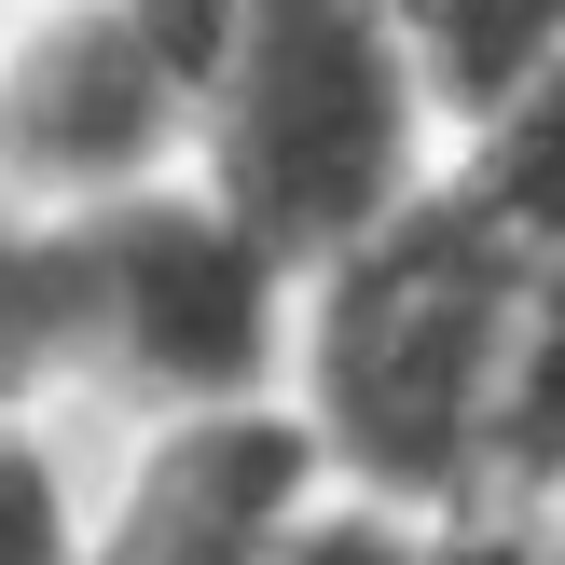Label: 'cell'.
<instances>
[{
    "mask_svg": "<svg viewBox=\"0 0 565 565\" xmlns=\"http://www.w3.org/2000/svg\"><path fill=\"white\" fill-rule=\"evenodd\" d=\"M0 14H42V0H0Z\"/></svg>",
    "mask_w": 565,
    "mask_h": 565,
    "instance_id": "11",
    "label": "cell"
},
{
    "mask_svg": "<svg viewBox=\"0 0 565 565\" xmlns=\"http://www.w3.org/2000/svg\"><path fill=\"white\" fill-rule=\"evenodd\" d=\"M401 14H414V42H428L441 110H456V152L497 110H524L539 83H565V0H401Z\"/></svg>",
    "mask_w": 565,
    "mask_h": 565,
    "instance_id": "7",
    "label": "cell"
},
{
    "mask_svg": "<svg viewBox=\"0 0 565 565\" xmlns=\"http://www.w3.org/2000/svg\"><path fill=\"white\" fill-rule=\"evenodd\" d=\"M235 14L248 0H42V14H0V193L97 221L125 193L193 180Z\"/></svg>",
    "mask_w": 565,
    "mask_h": 565,
    "instance_id": "4",
    "label": "cell"
},
{
    "mask_svg": "<svg viewBox=\"0 0 565 565\" xmlns=\"http://www.w3.org/2000/svg\"><path fill=\"white\" fill-rule=\"evenodd\" d=\"M125 441L97 401L0 414V565H110L125 552Z\"/></svg>",
    "mask_w": 565,
    "mask_h": 565,
    "instance_id": "5",
    "label": "cell"
},
{
    "mask_svg": "<svg viewBox=\"0 0 565 565\" xmlns=\"http://www.w3.org/2000/svg\"><path fill=\"white\" fill-rule=\"evenodd\" d=\"M428 565H552L524 511H469V524H428Z\"/></svg>",
    "mask_w": 565,
    "mask_h": 565,
    "instance_id": "10",
    "label": "cell"
},
{
    "mask_svg": "<svg viewBox=\"0 0 565 565\" xmlns=\"http://www.w3.org/2000/svg\"><path fill=\"white\" fill-rule=\"evenodd\" d=\"M193 180L248 235H276L303 276H331L373 235H401L456 180V110L428 83L414 14L401 0H248L235 55L207 83Z\"/></svg>",
    "mask_w": 565,
    "mask_h": 565,
    "instance_id": "2",
    "label": "cell"
},
{
    "mask_svg": "<svg viewBox=\"0 0 565 565\" xmlns=\"http://www.w3.org/2000/svg\"><path fill=\"white\" fill-rule=\"evenodd\" d=\"M524 290H539V263L469 207V180H441L401 235L331 263L303 290V359H290V414L331 483L401 524L497 511Z\"/></svg>",
    "mask_w": 565,
    "mask_h": 565,
    "instance_id": "1",
    "label": "cell"
},
{
    "mask_svg": "<svg viewBox=\"0 0 565 565\" xmlns=\"http://www.w3.org/2000/svg\"><path fill=\"white\" fill-rule=\"evenodd\" d=\"M263 565H428V524H401V511H373V497L331 483V497H318V511H303Z\"/></svg>",
    "mask_w": 565,
    "mask_h": 565,
    "instance_id": "9",
    "label": "cell"
},
{
    "mask_svg": "<svg viewBox=\"0 0 565 565\" xmlns=\"http://www.w3.org/2000/svg\"><path fill=\"white\" fill-rule=\"evenodd\" d=\"M456 180H469V207H483L524 263H565V83H539L524 110H497L456 152Z\"/></svg>",
    "mask_w": 565,
    "mask_h": 565,
    "instance_id": "8",
    "label": "cell"
},
{
    "mask_svg": "<svg viewBox=\"0 0 565 565\" xmlns=\"http://www.w3.org/2000/svg\"><path fill=\"white\" fill-rule=\"evenodd\" d=\"M42 401H97V359H83V221L0 193V414H42Z\"/></svg>",
    "mask_w": 565,
    "mask_h": 565,
    "instance_id": "6",
    "label": "cell"
},
{
    "mask_svg": "<svg viewBox=\"0 0 565 565\" xmlns=\"http://www.w3.org/2000/svg\"><path fill=\"white\" fill-rule=\"evenodd\" d=\"M303 290L318 276L276 235H248L207 180L125 193L83 221V359H97L110 428H221V414H290Z\"/></svg>",
    "mask_w": 565,
    "mask_h": 565,
    "instance_id": "3",
    "label": "cell"
}]
</instances>
